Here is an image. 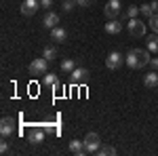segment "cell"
<instances>
[{
    "label": "cell",
    "instance_id": "cell-16",
    "mask_svg": "<svg viewBox=\"0 0 158 156\" xmlns=\"http://www.w3.org/2000/svg\"><path fill=\"white\" fill-rule=\"evenodd\" d=\"M148 51L150 53H158V34L156 32L148 36Z\"/></svg>",
    "mask_w": 158,
    "mask_h": 156
},
{
    "label": "cell",
    "instance_id": "cell-10",
    "mask_svg": "<svg viewBox=\"0 0 158 156\" xmlns=\"http://www.w3.org/2000/svg\"><path fill=\"white\" fill-rule=\"evenodd\" d=\"M89 70H86V68H76V70H74L72 72V82L74 84H82V82H86V80H89Z\"/></svg>",
    "mask_w": 158,
    "mask_h": 156
},
{
    "label": "cell",
    "instance_id": "cell-13",
    "mask_svg": "<svg viewBox=\"0 0 158 156\" xmlns=\"http://www.w3.org/2000/svg\"><path fill=\"white\" fill-rule=\"evenodd\" d=\"M65 38H68V32L63 30V27H53L51 30V40H55V42H65Z\"/></svg>",
    "mask_w": 158,
    "mask_h": 156
},
{
    "label": "cell",
    "instance_id": "cell-1",
    "mask_svg": "<svg viewBox=\"0 0 158 156\" xmlns=\"http://www.w3.org/2000/svg\"><path fill=\"white\" fill-rule=\"evenodd\" d=\"M124 59H127V65L131 70H141V68H146L150 63V51H146V48H131L124 55Z\"/></svg>",
    "mask_w": 158,
    "mask_h": 156
},
{
    "label": "cell",
    "instance_id": "cell-26",
    "mask_svg": "<svg viewBox=\"0 0 158 156\" xmlns=\"http://www.w3.org/2000/svg\"><path fill=\"white\" fill-rule=\"evenodd\" d=\"M150 68H152L154 72H158V59H150Z\"/></svg>",
    "mask_w": 158,
    "mask_h": 156
},
{
    "label": "cell",
    "instance_id": "cell-21",
    "mask_svg": "<svg viewBox=\"0 0 158 156\" xmlns=\"http://www.w3.org/2000/svg\"><path fill=\"white\" fill-rule=\"evenodd\" d=\"M148 23H150V27H152V32H156V34H158V13H154V15L148 19Z\"/></svg>",
    "mask_w": 158,
    "mask_h": 156
},
{
    "label": "cell",
    "instance_id": "cell-20",
    "mask_svg": "<svg viewBox=\"0 0 158 156\" xmlns=\"http://www.w3.org/2000/svg\"><path fill=\"white\" fill-rule=\"evenodd\" d=\"M99 156H108V154H116V148H112V145H101L99 148Z\"/></svg>",
    "mask_w": 158,
    "mask_h": 156
},
{
    "label": "cell",
    "instance_id": "cell-23",
    "mask_svg": "<svg viewBox=\"0 0 158 156\" xmlns=\"http://www.w3.org/2000/svg\"><path fill=\"white\" fill-rule=\"evenodd\" d=\"M137 15H141V13H139V6H133V4H131V6L127 9V17L133 19V17H137Z\"/></svg>",
    "mask_w": 158,
    "mask_h": 156
},
{
    "label": "cell",
    "instance_id": "cell-22",
    "mask_svg": "<svg viewBox=\"0 0 158 156\" xmlns=\"http://www.w3.org/2000/svg\"><path fill=\"white\" fill-rule=\"evenodd\" d=\"M139 13H141V15H146L148 19L154 15V11H152V6H150V4H141V6H139Z\"/></svg>",
    "mask_w": 158,
    "mask_h": 156
},
{
    "label": "cell",
    "instance_id": "cell-2",
    "mask_svg": "<svg viewBox=\"0 0 158 156\" xmlns=\"http://www.w3.org/2000/svg\"><path fill=\"white\" fill-rule=\"evenodd\" d=\"M127 30H129V34H131V36H135V38L146 36V23H143L141 19H137V17L129 19V23H127Z\"/></svg>",
    "mask_w": 158,
    "mask_h": 156
},
{
    "label": "cell",
    "instance_id": "cell-9",
    "mask_svg": "<svg viewBox=\"0 0 158 156\" xmlns=\"http://www.w3.org/2000/svg\"><path fill=\"white\" fill-rule=\"evenodd\" d=\"M27 139H30V144H42L44 141V129H40V127H34V129H30V133H27Z\"/></svg>",
    "mask_w": 158,
    "mask_h": 156
},
{
    "label": "cell",
    "instance_id": "cell-19",
    "mask_svg": "<svg viewBox=\"0 0 158 156\" xmlns=\"http://www.w3.org/2000/svg\"><path fill=\"white\" fill-rule=\"evenodd\" d=\"M59 82V78H57V74L53 72H47L42 76V84H47V86H55V84Z\"/></svg>",
    "mask_w": 158,
    "mask_h": 156
},
{
    "label": "cell",
    "instance_id": "cell-3",
    "mask_svg": "<svg viewBox=\"0 0 158 156\" xmlns=\"http://www.w3.org/2000/svg\"><path fill=\"white\" fill-rule=\"evenodd\" d=\"M82 141H85V148H86L89 154H97L99 148H101V139H99L97 133H86V137Z\"/></svg>",
    "mask_w": 158,
    "mask_h": 156
},
{
    "label": "cell",
    "instance_id": "cell-27",
    "mask_svg": "<svg viewBox=\"0 0 158 156\" xmlns=\"http://www.w3.org/2000/svg\"><path fill=\"white\" fill-rule=\"evenodd\" d=\"M0 152H2V154H6V152H9V144H6V141H2V144H0Z\"/></svg>",
    "mask_w": 158,
    "mask_h": 156
},
{
    "label": "cell",
    "instance_id": "cell-12",
    "mask_svg": "<svg viewBox=\"0 0 158 156\" xmlns=\"http://www.w3.org/2000/svg\"><path fill=\"white\" fill-rule=\"evenodd\" d=\"M57 23H59V15H57V13H53V11H49L47 15H44V19H42V25H44V27H49V30L57 27Z\"/></svg>",
    "mask_w": 158,
    "mask_h": 156
},
{
    "label": "cell",
    "instance_id": "cell-7",
    "mask_svg": "<svg viewBox=\"0 0 158 156\" xmlns=\"http://www.w3.org/2000/svg\"><path fill=\"white\" fill-rule=\"evenodd\" d=\"M38 9H40V0H23L21 2V15H25V17L36 15Z\"/></svg>",
    "mask_w": 158,
    "mask_h": 156
},
{
    "label": "cell",
    "instance_id": "cell-18",
    "mask_svg": "<svg viewBox=\"0 0 158 156\" xmlns=\"http://www.w3.org/2000/svg\"><path fill=\"white\" fill-rule=\"evenodd\" d=\"M76 70V61L74 59H63L61 61V72L63 74H72Z\"/></svg>",
    "mask_w": 158,
    "mask_h": 156
},
{
    "label": "cell",
    "instance_id": "cell-25",
    "mask_svg": "<svg viewBox=\"0 0 158 156\" xmlns=\"http://www.w3.org/2000/svg\"><path fill=\"white\" fill-rule=\"evenodd\" d=\"M78 2V6H82V9H89V6H93L97 0H76Z\"/></svg>",
    "mask_w": 158,
    "mask_h": 156
},
{
    "label": "cell",
    "instance_id": "cell-8",
    "mask_svg": "<svg viewBox=\"0 0 158 156\" xmlns=\"http://www.w3.org/2000/svg\"><path fill=\"white\" fill-rule=\"evenodd\" d=\"M13 131H15V118H11V116H4V118L0 120V133H2V137H9V135H13Z\"/></svg>",
    "mask_w": 158,
    "mask_h": 156
},
{
    "label": "cell",
    "instance_id": "cell-29",
    "mask_svg": "<svg viewBox=\"0 0 158 156\" xmlns=\"http://www.w3.org/2000/svg\"><path fill=\"white\" fill-rule=\"evenodd\" d=\"M150 6H152V11H154V13H158V0H152Z\"/></svg>",
    "mask_w": 158,
    "mask_h": 156
},
{
    "label": "cell",
    "instance_id": "cell-14",
    "mask_svg": "<svg viewBox=\"0 0 158 156\" xmlns=\"http://www.w3.org/2000/svg\"><path fill=\"white\" fill-rule=\"evenodd\" d=\"M143 84H146L148 89H156L158 86V72H150L143 76Z\"/></svg>",
    "mask_w": 158,
    "mask_h": 156
},
{
    "label": "cell",
    "instance_id": "cell-5",
    "mask_svg": "<svg viewBox=\"0 0 158 156\" xmlns=\"http://www.w3.org/2000/svg\"><path fill=\"white\" fill-rule=\"evenodd\" d=\"M122 63H127V59H124V55L118 53V51H112L108 57H106V65H108V70H118Z\"/></svg>",
    "mask_w": 158,
    "mask_h": 156
},
{
    "label": "cell",
    "instance_id": "cell-17",
    "mask_svg": "<svg viewBox=\"0 0 158 156\" xmlns=\"http://www.w3.org/2000/svg\"><path fill=\"white\" fill-rule=\"evenodd\" d=\"M42 57H44V59H49V61H53L55 57H59V51L49 44V47H44V51H42Z\"/></svg>",
    "mask_w": 158,
    "mask_h": 156
},
{
    "label": "cell",
    "instance_id": "cell-4",
    "mask_svg": "<svg viewBox=\"0 0 158 156\" xmlns=\"http://www.w3.org/2000/svg\"><path fill=\"white\" fill-rule=\"evenodd\" d=\"M47 68H49V59L38 57V59H34L30 63V74H34V76H44V74L49 72Z\"/></svg>",
    "mask_w": 158,
    "mask_h": 156
},
{
    "label": "cell",
    "instance_id": "cell-24",
    "mask_svg": "<svg viewBox=\"0 0 158 156\" xmlns=\"http://www.w3.org/2000/svg\"><path fill=\"white\" fill-rule=\"evenodd\" d=\"M76 4H78L76 0H63V4H61V6H63V11H65V13H70Z\"/></svg>",
    "mask_w": 158,
    "mask_h": 156
},
{
    "label": "cell",
    "instance_id": "cell-11",
    "mask_svg": "<svg viewBox=\"0 0 158 156\" xmlns=\"http://www.w3.org/2000/svg\"><path fill=\"white\" fill-rule=\"evenodd\" d=\"M70 152H72L74 156L89 154V152H86V148H85V141H80V139H72V141H70Z\"/></svg>",
    "mask_w": 158,
    "mask_h": 156
},
{
    "label": "cell",
    "instance_id": "cell-6",
    "mask_svg": "<svg viewBox=\"0 0 158 156\" xmlns=\"http://www.w3.org/2000/svg\"><path fill=\"white\" fill-rule=\"evenodd\" d=\"M120 0H108L106 2V9H103V13H106V17L108 19H118V15H120Z\"/></svg>",
    "mask_w": 158,
    "mask_h": 156
},
{
    "label": "cell",
    "instance_id": "cell-28",
    "mask_svg": "<svg viewBox=\"0 0 158 156\" xmlns=\"http://www.w3.org/2000/svg\"><path fill=\"white\" fill-rule=\"evenodd\" d=\"M51 4H53V0H40V6H44V9H49Z\"/></svg>",
    "mask_w": 158,
    "mask_h": 156
},
{
    "label": "cell",
    "instance_id": "cell-15",
    "mask_svg": "<svg viewBox=\"0 0 158 156\" xmlns=\"http://www.w3.org/2000/svg\"><path fill=\"white\" fill-rule=\"evenodd\" d=\"M122 30V23L118 19H108V23H106V32L108 34H118Z\"/></svg>",
    "mask_w": 158,
    "mask_h": 156
}]
</instances>
